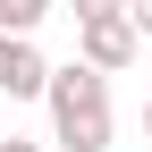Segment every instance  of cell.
I'll return each instance as SVG.
<instances>
[{
    "mask_svg": "<svg viewBox=\"0 0 152 152\" xmlns=\"http://www.w3.org/2000/svg\"><path fill=\"white\" fill-rule=\"evenodd\" d=\"M0 152H42V144H26V135H9V144H0Z\"/></svg>",
    "mask_w": 152,
    "mask_h": 152,
    "instance_id": "7",
    "label": "cell"
},
{
    "mask_svg": "<svg viewBox=\"0 0 152 152\" xmlns=\"http://www.w3.org/2000/svg\"><path fill=\"white\" fill-rule=\"evenodd\" d=\"M144 135H152V93H144Z\"/></svg>",
    "mask_w": 152,
    "mask_h": 152,
    "instance_id": "8",
    "label": "cell"
},
{
    "mask_svg": "<svg viewBox=\"0 0 152 152\" xmlns=\"http://www.w3.org/2000/svg\"><path fill=\"white\" fill-rule=\"evenodd\" d=\"M76 26H102V17H127V0H68Z\"/></svg>",
    "mask_w": 152,
    "mask_h": 152,
    "instance_id": "5",
    "label": "cell"
},
{
    "mask_svg": "<svg viewBox=\"0 0 152 152\" xmlns=\"http://www.w3.org/2000/svg\"><path fill=\"white\" fill-rule=\"evenodd\" d=\"M127 26H135V42H152V0H127Z\"/></svg>",
    "mask_w": 152,
    "mask_h": 152,
    "instance_id": "6",
    "label": "cell"
},
{
    "mask_svg": "<svg viewBox=\"0 0 152 152\" xmlns=\"http://www.w3.org/2000/svg\"><path fill=\"white\" fill-rule=\"evenodd\" d=\"M42 110H51V144L59 152H110V135H118V118H110V76H93L76 59L51 68Z\"/></svg>",
    "mask_w": 152,
    "mask_h": 152,
    "instance_id": "1",
    "label": "cell"
},
{
    "mask_svg": "<svg viewBox=\"0 0 152 152\" xmlns=\"http://www.w3.org/2000/svg\"><path fill=\"white\" fill-rule=\"evenodd\" d=\"M51 9H59V0H0V34H26L34 42V26H42Z\"/></svg>",
    "mask_w": 152,
    "mask_h": 152,
    "instance_id": "4",
    "label": "cell"
},
{
    "mask_svg": "<svg viewBox=\"0 0 152 152\" xmlns=\"http://www.w3.org/2000/svg\"><path fill=\"white\" fill-rule=\"evenodd\" d=\"M135 26L127 17H102V26H76V68H93V76H118V68H135Z\"/></svg>",
    "mask_w": 152,
    "mask_h": 152,
    "instance_id": "2",
    "label": "cell"
},
{
    "mask_svg": "<svg viewBox=\"0 0 152 152\" xmlns=\"http://www.w3.org/2000/svg\"><path fill=\"white\" fill-rule=\"evenodd\" d=\"M42 85H51V59L26 34H0V93L9 102H42Z\"/></svg>",
    "mask_w": 152,
    "mask_h": 152,
    "instance_id": "3",
    "label": "cell"
}]
</instances>
